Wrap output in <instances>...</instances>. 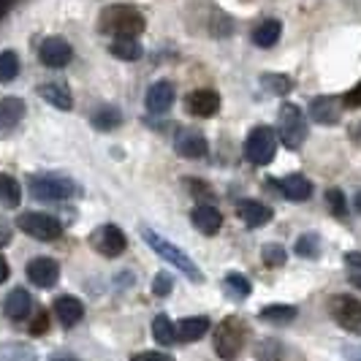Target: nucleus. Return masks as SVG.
<instances>
[{
  "label": "nucleus",
  "mask_w": 361,
  "mask_h": 361,
  "mask_svg": "<svg viewBox=\"0 0 361 361\" xmlns=\"http://www.w3.org/2000/svg\"><path fill=\"white\" fill-rule=\"evenodd\" d=\"M145 14L133 6H109L98 17V27L114 38H136L139 33H145Z\"/></svg>",
  "instance_id": "obj_1"
},
{
  "label": "nucleus",
  "mask_w": 361,
  "mask_h": 361,
  "mask_svg": "<svg viewBox=\"0 0 361 361\" xmlns=\"http://www.w3.org/2000/svg\"><path fill=\"white\" fill-rule=\"evenodd\" d=\"M142 236H145V242L155 250V253L161 255V258H166L171 267H177V269L188 277V280H193V283H204V274H201L199 264L190 258V255H185L174 245V242H169V239H163L161 234H155L152 228H142Z\"/></svg>",
  "instance_id": "obj_2"
},
{
  "label": "nucleus",
  "mask_w": 361,
  "mask_h": 361,
  "mask_svg": "<svg viewBox=\"0 0 361 361\" xmlns=\"http://www.w3.org/2000/svg\"><path fill=\"white\" fill-rule=\"evenodd\" d=\"M30 193L38 201H66L79 196V185L63 174H38L30 177Z\"/></svg>",
  "instance_id": "obj_3"
},
{
  "label": "nucleus",
  "mask_w": 361,
  "mask_h": 361,
  "mask_svg": "<svg viewBox=\"0 0 361 361\" xmlns=\"http://www.w3.org/2000/svg\"><path fill=\"white\" fill-rule=\"evenodd\" d=\"M277 133L283 139V145L288 149H299L307 139V120L302 114V109L293 104H283L280 106V117H277Z\"/></svg>",
  "instance_id": "obj_4"
},
{
  "label": "nucleus",
  "mask_w": 361,
  "mask_h": 361,
  "mask_svg": "<svg viewBox=\"0 0 361 361\" xmlns=\"http://www.w3.org/2000/svg\"><path fill=\"white\" fill-rule=\"evenodd\" d=\"M277 155V136L274 130L267 126H258L247 133L245 139V158L253 163V166H267L274 161Z\"/></svg>",
  "instance_id": "obj_5"
},
{
  "label": "nucleus",
  "mask_w": 361,
  "mask_h": 361,
  "mask_svg": "<svg viewBox=\"0 0 361 361\" xmlns=\"http://www.w3.org/2000/svg\"><path fill=\"white\" fill-rule=\"evenodd\" d=\"M245 348V329L236 318H226L215 329V350L220 359L234 361Z\"/></svg>",
  "instance_id": "obj_6"
},
{
  "label": "nucleus",
  "mask_w": 361,
  "mask_h": 361,
  "mask_svg": "<svg viewBox=\"0 0 361 361\" xmlns=\"http://www.w3.org/2000/svg\"><path fill=\"white\" fill-rule=\"evenodd\" d=\"M17 226L27 236L38 239V242H54V239H60V234H63L60 220L47 215V212H25V215H19Z\"/></svg>",
  "instance_id": "obj_7"
},
{
  "label": "nucleus",
  "mask_w": 361,
  "mask_h": 361,
  "mask_svg": "<svg viewBox=\"0 0 361 361\" xmlns=\"http://www.w3.org/2000/svg\"><path fill=\"white\" fill-rule=\"evenodd\" d=\"M331 318L337 324L353 331V334H361V302L353 299V296H334L331 299Z\"/></svg>",
  "instance_id": "obj_8"
},
{
  "label": "nucleus",
  "mask_w": 361,
  "mask_h": 361,
  "mask_svg": "<svg viewBox=\"0 0 361 361\" xmlns=\"http://www.w3.org/2000/svg\"><path fill=\"white\" fill-rule=\"evenodd\" d=\"M38 57H41V63H44L47 68H66V66L71 63L73 49L66 38L49 36V38H44V44L38 47Z\"/></svg>",
  "instance_id": "obj_9"
},
{
  "label": "nucleus",
  "mask_w": 361,
  "mask_h": 361,
  "mask_svg": "<svg viewBox=\"0 0 361 361\" xmlns=\"http://www.w3.org/2000/svg\"><path fill=\"white\" fill-rule=\"evenodd\" d=\"M92 242H95V250L101 255H106V258H117V255L126 253V247H128L126 234H123L114 223L101 226V231L92 236Z\"/></svg>",
  "instance_id": "obj_10"
},
{
  "label": "nucleus",
  "mask_w": 361,
  "mask_h": 361,
  "mask_svg": "<svg viewBox=\"0 0 361 361\" xmlns=\"http://www.w3.org/2000/svg\"><path fill=\"white\" fill-rule=\"evenodd\" d=\"M27 280L38 288H52L60 280V264L54 258H33L27 264Z\"/></svg>",
  "instance_id": "obj_11"
},
{
  "label": "nucleus",
  "mask_w": 361,
  "mask_h": 361,
  "mask_svg": "<svg viewBox=\"0 0 361 361\" xmlns=\"http://www.w3.org/2000/svg\"><path fill=\"white\" fill-rule=\"evenodd\" d=\"M174 149L180 158H188V161H196V158H204L207 155V139L199 130H180L177 139H174Z\"/></svg>",
  "instance_id": "obj_12"
},
{
  "label": "nucleus",
  "mask_w": 361,
  "mask_h": 361,
  "mask_svg": "<svg viewBox=\"0 0 361 361\" xmlns=\"http://www.w3.org/2000/svg\"><path fill=\"white\" fill-rule=\"evenodd\" d=\"M343 104H340V98H334V95H321V98H315L312 104H310V117L315 120V123H321V126H337L340 123V114H343Z\"/></svg>",
  "instance_id": "obj_13"
},
{
  "label": "nucleus",
  "mask_w": 361,
  "mask_h": 361,
  "mask_svg": "<svg viewBox=\"0 0 361 361\" xmlns=\"http://www.w3.org/2000/svg\"><path fill=\"white\" fill-rule=\"evenodd\" d=\"M185 106L196 117H215L220 111V95L215 90H193L188 95Z\"/></svg>",
  "instance_id": "obj_14"
},
{
  "label": "nucleus",
  "mask_w": 361,
  "mask_h": 361,
  "mask_svg": "<svg viewBox=\"0 0 361 361\" xmlns=\"http://www.w3.org/2000/svg\"><path fill=\"white\" fill-rule=\"evenodd\" d=\"M25 117V101L22 98H0V136H8Z\"/></svg>",
  "instance_id": "obj_15"
},
{
  "label": "nucleus",
  "mask_w": 361,
  "mask_h": 361,
  "mask_svg": "<svg viewBox=\"0 0 361 361\" xmlns=\"http://www.w3.org/2000/svg\"><path fill=\"white\" fill-rule=\"evenodd\" d=\"M190 220H193V226L199 228L201 234H207V236H215L217 231H220V226H223V215L217 212L212 204H199V207H193Z\"/></svg>",
  "instance_id": "obj_16"
},
{
  "label": "nucleus",
  "mask_w": 361,
  "mask_h": 361,
  "mask_svg": "<svg viewBox=\"0 0 361 361\" xmlns=\"http://www.w3.org/2000/svg\"><path fill=\"white\" fill-rule=\"evenodd\" d=\"M54 315L66 329H71L85 318V305L76 296H57L54 299Z\"/></svg>",
  "instance_id": "obj_17"
},
{
  "label": "nucleus",
  "mask_w": 361,
  "mask_h": 361,
  "mask_svg": "<svg viewBox=\"0 0 361 361\" xmlns=\"http://www.w3.org/2000/svg\"><path fill=\"white\" fill-rule=\"evenodd\" d=\"M174 104V85L171 82H155L149 90H147V109L152 111V114H163V111H169Z\"/></svg>",
  "instance_id": "obj_18"
},
{
  "label": "nucleus",
  "mask_w": 361,
  "mask_h": 361,
  "mask_svg": "<svg viewBox=\"0 0 361 361\" xmlns=\"http://www.w3.org/2000/svg\"><path fill=\"white\" fill-rule=\"evenodd\" d=\"M277 188L283 190V196L288 201H307L312 196V182L305 174H288L277 182Z\"/></svg>",
  "instance_id": "obj_19"
},
{
  "label": "nucleus",
  "mask_w": 361,
  "mask_h": 361,
  "mask_svg": "<svg viewBox=\"0 0 361 361\" xmlns=\"http://www.w3.org/2000/svg\"><path fill=\"white\" fill-rule=\"evenodd\" d=\"M204 334H209V318L207 315H196V318H182L177 324V340L182 343H199Z\"/></svg>",
  "instance_id": "obj_20"
},
{
  "label": "nucleus",
  "mask_w": 361,
  "mask_h": 361,
  "mask_svg": "<svg viewBox=\"0 0 361 361\" xmlns=\"http://www.w3.org/2000/svg\"><path fill=\"white\" fill-rule=\"evenodd\" d=\"M30 307H33V299H30V293H27L25 288H14L8 296H6V302H3V312H6L11 321L27 318Z\"/></svg>",
  "instance_id": "obj_21"
},
{
  "label": "nucleus",
  "mask_w": 361,
  "mask_h": 361,
  "mask_svg": "<svg viewBox=\"0 0 361 361\" xmlns=\"http://www.w3.org/2000/svg\"><path fill=\"white\" fill-rule=\"evenodd\" d=\"M239 217L245 220V226L261 228L271 220V209L261 201H239Z\"/></svg>",
  "instance_id": "obj_22"
},
{
  "label": "nucleus",
  "mask_w": 361,
  "mask_h": 361,
  "mask_svg": "<svg viewBox=\"0 0 361 361\" xmlns=\"http://www.w3.org/2000/svg\"><path fill=\"white\" fill-rule=\"evenodd\" d=\"M38 95H41L47 104H52L54 109H60V111H68V109L73 106L71 90H68L66 85H57V82L41 85V87H38Z\"/></svg>",
  "instance_id": "obj_23"
},
{
  "label": "nucleus",
  "mask_w": 361,
  "mask_h": 361,
  "mask_svg": "<svg viewBox=\"0 0 361 361\" xmlns=\"http://www.w3.org/2000/svg\"><path fill=\"white\" fill-rule=\"evenodd\" d=\"M280 33H283L280 19H264V22L253 30V44L255 47H261V49H269V47L277 44Z\"/></svg>",
  "instance_id": "obj_24"
},
{
  "label": "nucleus",
  "mask_w": 361,
  "mask_h": 361,
  "mask_svg": "<svg viewBox=\"0 0 361 361\" xmlns=\"http://www.w3.org/2000/svg\"><path fill=\"white\" fill-rule=\"evenodd\" d=\"M0 361H38L36 348L27 343H3L0 345Z\"/></svg>",
  "instance_id": "obj_25"
},
{
  "label": "nucleus",
  "mask_w": 361,
  "mask_h": 361,
  "mask_svg": "<svg viewBox=\"0 0 361 361\" xmlns=\"http://www.w3.org/2000/svg\"><path fill=\"white\" fill-rule=\"evenodd\" d=\"M109 52L114 54L117 60H139L142 57V44L136 41V38H114L111 41V47H109Z\"/></svg>",
  "instance_id": "obj_26"
},
{
  "label": "nucleus",
  "mask_w": 361,
  "mask_h": 361,
  "mask_svg": "<svg viewBox=\"0 0 361 361\" xmlns=\"http://www.w3.org/2000/svg\"><path fill=\"white\" fill-rule=\"evenodd\" d=\"M19 201H22L19 182L11 174H0V204L8 207V209H14V207H19Z\"/></svg>",
  "instance_id": "obj_27"
},
{
  "label": "nucleus",
  "mask_w": 361,
  "mask_h": 361,
  "mask_svg": "<svg viewBox=\"0 0 361 361\" xmlns=\"http://www.w3.org/2000/svg\"><path fill=\"white\" fill-rule=\"evenodd\" d=\"M152 337H155V343L158 345L169 348V345L177 343V326L171 324L166 315H158V318L152 321Z\"/></svg>",
  "instance_id": "obj_28"
},
{
  "label": "nucleus",
  "mask_w": 361,
  "mask_h": 361,
  "mask_svg": "<svg viewBox=\"0 0 361 361\" xmlns=\"http://www.w3.org/2000/svg\"><path fill=\"white\" fill-rule=\"evenodd\" d=\"M92 126L98 128V130H104V133H109V130L123 126V114L114 106H104L92 114Z\"/></svg>",
  "instance_id": "obj_29"
},
{
  "label": "nucleus",
  "mask_w": 361,
  "mask_h": 361,
  "mask_svg": "<svg viewBox=\"0 0 361 361\" xmlns=\"http://www.w3.org/2000/svg\"><path fill=\"white\" fill-rule=\"evenodd\" d=\"M261 318L267 324H290L296 318V307L293 305H267L261 310Z\"/></svg>",
  "instance_id": "obj_30"
},
{
  "label": "nucleus",
  "mask_w": 361,
  "mask_h": 361,
  "mask_svg": "<svg viewBox=\"0 0 361 361\" xmlns=\"http://www.w3.org/2000/svg\"><path fill=\"white\" fill-rule=\"evenodd\" d=\"M261 85H264L267 92H271V95H288L290 87H293L290 76H286V73H264V76H261Z\"/></svg>",
  "instance_id": "obj_31"
},
{
  "label": "nucleus",
  "mask_w": 361,
  "mask_h": 361,
  "mask_svg": "<svg viewBox=\"0 0 361 361\" xmlns=\"http://www.w3.org/2000/svg\"><path fill=\"white\" fill-rule=\"evenodd\" d=\"M19 73V57L14 52H0V82H14Z\"/></svg>",
  "instance_id": "obj_32"
},
{
  "label": "nucleus",
  "mask_w": 361,
  "mask_h": 361,
  "mask_svg": "<svg viewBox=\"0 0 361 361\" xmlns=\"http://www.w3.org/2000/svg\"><path fill=\"white\" fill-rule=\"evenodd\" d=\"M261 261L274 269V267H286V261H288V253H286V247H280V245H264L261 247Z\"/></svg>",
  "instance_id": "obj_33"
},
{
  "label": "nucleus",
  "mask_w": 361,
  "mask_h": 361,
  "mask_svg": "<svg viewBox=\"0 0 361 361\" xmlns=\"http://www.w3.org/2000/svg\"><path fill=\"white\" fill-rule=\"evenodd\" d=\"M321 253V239L318 234H305L296 239V255H302V258H318Z\"/></svg>",
  "instance_id": "obj_34"
},
{
  "label": "nucleus",
  "mask_w": 361,
  "mask_h": 361,
  "mask_svg": "<svg viewBox=\"0 0 361 361\" xmlns=\"http://www.w3.org/2000/svg\"><path fill=\"white\" fill-rule=\"evenodd\" d=\"M226 288H228V293H234L236 299H247V296H250V283H247V277H242V274H236V271H231V274L226 277Z\"/></svg>",
  "instance_id": "obj_35"
},
{
  "label": "nucleus",
  "mask_w": 361,
  "mask_h": 361,
  "mask_svg": "<svg viewBox=\"0 0 361 361\" xmlns=\"http://www.w3.org/2000/svg\"><path fill=\"white\" fill-rule=\"evenodd\" d=\"M171 288H174V277L169 271H158L155 280H152V293L155 296H169Z\"/></svg>",
  "instance_id": "obj_36"
},
{
  "label": "nucleus",
  "mask_w": 361,
  "mask_h": 361,
  "mask_svg": "<svg viewBox=\"0 0 361 361\" xmlns=\"http://www.w3.org/2000/svg\"><path fill=\"white\" fill-rule=\"evenodd\" d=\"M326 201H329V207H331V212H334V215L343 217L345 212H348V207H345V193H343V190L331 188V190L326 193Z\"/></svg>",
  "instance_id": "obj_37"
},
{
  "label": "nucleus",
  "mask_w": 361,
  "mask_h": 361,
  "mask_svg": "<svg viewBox=\"0 0 361 361\" xmlns=\"http://www.w3.org/2000/svg\"><path fill=\"white\" fill-rule=\"evenodd\" d=\"M343 106L348 109H361V82L353 87V90H348L343 95Z\"/></svg>",
  "instance_id": "obj_38"
},
{
  "label": "nucleus",
  "mask_w": 361,
  "mask_h": 361,
  "mask_svg": "<svg viewBox=\"0 0 361 361\" xmlns=\"http://www.w3.org/2000/svg\"><path fill=\"white\" fill-rule=\"evenodd\" d=\"M130 361H174V356H166L161 350H142V353H136Z\"/></svg>",
  "instance_id": "obj_39"
},
{
  "label": "nucleus",
  "mask_w": 361,
  "mask_h": 361,
  "mask_svg": "<svg viewBox=\"0 0 361 361\" xmlns=\"http://www.w3.org/2000/svg\"><path fill=\"white\" fill-rule=\"evenodd\" d=\"M47 326H49V315H47V312H38V318L33 321L30 331H33V334H44V331H47Z\"/></svg>",
  "instance_id": "obj_40"
},
{
  "label": "nucleus",
  "mask_w": 361,
  "mask_h": 361,
  "mask_svg": "<svg viewBox=\"0 0 361 361\" xmlns=\"http://www.w3.org/2000/svg\"><path fill=\"white\" fill-rule=\"evenodd\" d=\"M345 359L361 361V345H345Z\"/></svg>",
  "instance_id": "obj_41"
},
{
  "label": "nucleus",
  "mask_w": 361,
  "mask_h": 361,
  "mask_svg": "<svg viewBox=\"0 0 361 361\" xmlns=\"http://www.w3.org/2000/svg\"><path fill=\"white\" fill-rule=\"evenodd\" d=\"M345 264H348L350 269L361 271V253H348L345 255Z\"/></svg>",
  "instance_id": "obj_42"
},
{
  "label": "nucleus",
  "mask_w": 361,
  "mask_h": 361,
  "mask_svg": "<svg viewBox=\"0 0 361 361\" xmlns=\"http://www.w3.org/2000/svg\"><path fill=\"white\" fill-rule=\"evenodd\" d=\"M8 274H11V269H8V261L0 255V283H6V280H8Z\"/></svg>",
  "instance_id": "obj_43"
},
{
  "label": "nucleus",
  "mask_w": 361,
  "mask_h": 361,
  "mask_svg": "<svg viewBox=\"0 0 361 361\" xmlns=\"http://www.w3.org/2000/svg\"><path fill=\"white\" fill-rule=\"evenodd\" d=\"M350 286H356V288H361V271H350Z\"/></svg>",
  "instance_id": "obj_44"
},
{
  "label": "nucleus",
  "mask_w": 361,
  "mask_h": 361,
  "mask_svg": "<svg viewBox=\"0 0 361 361\" xmlns=\"http://www.w3.org/2000/svg\"><path fill=\"white\" fill-rule=\"evenodd\" d=\"M8 239H11V231L8 228H0V245H6Z\"/></svg>",
  "instance_id": "obj_45"
},
{
  "label": "nucleus",
  "mask_w": 361,
  "mask_h": 361,
  "mask_svg": "<svg viewBox=\"0 0 361 361\" xmlns=\"http://www.w3.org/2000/svg\"><path fill=\"white\" fill-rule=\"evenodd\" d=\"M6 8H8V0H0V17L6 14Z\"/></svg>",
  "instance_id": "obj_46"
},
{
  "label": "nucleus",
  "mask_w": 361,
  "mask_h": 361,
  "mask_svg": "<svg viewBox=\"0 0 361 361\" xmlns=\"http://www.w3.org/2000/svg\"><path fill=\"white\" fill-rule=\"evenodd\" d=\"M49 361H76V359H71V356H52Z\"/></svg>",
  "instance_id": "obj_47"
},
{
  "label": "nucleus",
  "mask_w": 361,
  "mask_h": 361,
  "mask_svg": "<svg viewBox=\"0 0 361 361\" xmlns=\"http://www.w3.org/2000/svg\"><path fill=\"white\" fill-rule=\"evenodd\" d=\"M356 209H359V212H361V190H359V193H356Z\"/></svg>",
  "instance_id": "obj_48"
}]
</instances>
